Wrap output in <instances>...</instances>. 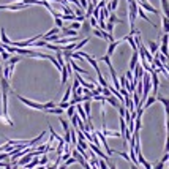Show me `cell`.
I'll return each instance as SVG.
<instances>
[{
	"label": "cell",
	"instance_id": "obj_46",
	"mask_svg": "<svg viewBox=\"0 0 169 169\" xmlns=\"http://www.w3.org/2000/svg\"><path fill=\"white\" fill-rule=\"evenodd\" d=\"M168 169H169V168H168Z\"/></svg>",
	"mask_w": 169,
	"mask_h": 169
},
{
	"label": "cell",
	"instance_id": "obj_23",
	"mask_svg": "<svg viewBox=\"0 0 169 169\" xmlns=\"http://www.w3.org/2000/svg\"><path fill=\"white\" fill-rule=\"evenodd\" d=\"M81 29H82V32L86 33V35L90 32V24H89V21H87V19L82 22V24H81Z\"/></svg>",
	"mask_w": 169,
	"mask_h": 169
},
{
	"label": "cell",
	"instance_id": "obj_16",
	"mask_svg": "<svg viewBox=\"0 0 169 169\" xmlns=\"http://www.w3.org/2000/svg\"><path fill=\"white\" fill-rule=\"evenodd\" d=\"M89 40H90L89 36H86V38H82V40H81L79 43H76V52H77V51H79V49H82L84 46H86L87 43H89Z\"/></svg>",
	"mask_w": 169,
	"mask_h": 169
},
{
	"label": "cell",
	"instance_id": "obj_11",
	"mask_svg": "<svg viewBox=\"0 0 169 169\" xmlns=\"http://www.w3.org/2000/svg\"><path fill=\"white\" fill-rule=\"evenodd\" d=\"M161 29H163V33H169V18L161 14Z\"/></svg>",
	"mask_w": 169,
	"mask_h": 169
},
{
	"label": "cell",
	"instance_id": "obj_25",
	"mask_svg": "<svg viewBox=\"0 0 169 169\" xmlns=\"http://www.w3.org/2000/svg\"><path fill=\"white\" fill-rule=\"evenodd\" d=\"M60 123H62V128H63V131H65V133H66V131H70V125H68V122H66L65 119H63V117H60Z\"/></svg>",
	"mask_w": 169,
	"mask_h": 169
},
{
	"label": "cell",
	"instance_id": "obj_28",
	"mask_svg": "<svg viewBox=\"0 0 169 169\" xmlns=\"http://www.w3.org/2000/svg\"><path fill=\"white\" fill-rule=\"evenodd\" d=\"M125 77H127V81H130V82H134V79H133V71H131V70H128V71L125 73Z\"/></svg>",
	"mask_w": 169,
	"mask_h": 169
},
{
	"label": "cell",
	"instance_id": "obj_5",
	"mask_svg": "<svg viewBox=\"0 0 169 169\" xmlns=\"http://www.w3.org/2000/svg\"><path fill=\"white\" fill-rule=\"evenodd\" d=\"M138 6H139V8H142L144 11H150V13H153V14H160V11H158L155 6H152L148 2H139V3H138Z\"/></svg>",
	"mask_w": 169,
	"mask_h": 169
},
{
	"label": "cell",
	"instance_id": "obj_21",
	"mask_svg": "<svg viewBox=\"0 0 169 169\" xmlns=\"http://www.w3.org/2000/svg\"><path fill=\"white\" fill-rule=\"evenodd\" d=\"M96 166H98V169H109L107 163L104 160H101V158H96Z\"/></svg>",
	"mask_w": 169,
	"mask_h": 169
},
{
	"label": "cell",
	"instance_id": "obj_29",
	"mask_svg": "<svg viewBox=\"0 0 169 169\" xmlns=\"http://www.w3.org/2000/svg\"><path fill=\"white\" fill-rule=\"evenodd\" d=\"M59 107L65 111V109H68V107H70V103H68V101H60V103H59Z\"/></svg>",
	"mask_w": 169,
	"mask_h": 169
},
{
	"label": "cell",
	"instance_id": "obj_40",
	"mask_svg": "<svg viewBox=\"0 0 169 169\" xmlns=\"http://www.w3.org/2000/svg\"><path fill=\"white\" fill-rule=\"evenodd\" d=\"M142 166H144L145 169H152V164H150V163H148V161H147V160H145V161H144V163H142Z\"/></svg>",
	"mask_w": 169,
	"mask_h": 169
},
{
	"label": "cell",
	"instance_id": "obj_31",
	"mask_svg": "<svg viewBox=\"0 0 169 169\" xmlns=\"http://www.w3.org/2000/svg\"><path fill=\"white\" fill-rule=\"evenodd\" d=\"M74 163H76V160H74L73 157H70V158H68V160H66V161H63V164H65L66 168H68V166H71V164H74Z\"/></svg>",
	"mask_w": 169,
	"mask_h": 169
},
{
	"label": "cell",
	"instance_id": "obj_44",
	"mask_svg": "<svg viewBox=\"0 0 169 169\" xmlns=\"http://www.w3.org/2000/svg\"><path fill=\"white\" fill-rule=\"evenodd\" d=\"M139 2H147V0H139Z\"/></svg>",
	"mask_w": 169,
	"mask_h": 169
},
{
	"label": "cell",
	"instance_id": "obj_4",
	"mask_svg": "<svg viewBox=\"0 0 169 169\" xmlns=\"http://www.w3.org/2000/svg\"><path fill=\"white\" fill-rule=\"evenodd\" d=\"M158 73H160V70L155 68L153 71L150 73V81H153V95L157 96V92H158V87H160V81H158Z\"/></svg>",
	"mask_w": 169,
	"mask_h": 169
},
{
	"label": "cell",
	"instance_id": "obj_9",
	"mask_svg": "<svg viewBox=\"0 0 169 169\" xmlns=\"http://www.w3.org/2000/svg\"><path fill=\"white\" fill-rule=\"evenodd\" d=\"M107 22H111V24H127V22L123 21V19H120V18H117L116 14H114V13H111L109 14V18H107Z\"/></svg>",
	"mask_w": 169,
	"mask_h": 169
},
{
	"label": "cell",
	"instance_id": "obj_1",
	"mask_svg": "<svg viewBox=\"0 0 169 169\" xmlns=\"http://www.w3.org/2000/svg\"><path fill=\"white\" fill-rule=\"evenodd\" d=\"M128 16H130V27L131 30H134L136 27H134V22H136V18H138V2L136 0H133V2L128 3Z\"/></svg>",
	"mask_w": 169,
	"mask_h": 169
},
{
	"label": "cell",
	"instance_id": "obj_34",
	"mask_svg": "<svg viewBox=\"0 0 169 169\" xmlns=\"http://www.w3.org/2000/svg\"><path fill=\"white\" fill-rule=\"evenodd\" d=\"M92 100H95V101H101V103H103V104L106 103V98H104L103 95H96V96H93Z\"/></svg>",
	"mask_w": 169,
	"mask_h": 169
},
{
	"label": "cell",
	"instance_id": "obj_8",
	"mask_svg": "<svg viewBox=\"0 0 169 169\" xmlns=\"http://www.w3.org/2000/svg\"><path fill=\"white\" fill-rule=\"evenodd\" d=\"M138 63H139V52H138V51H134L133 57H131V60H130V70H131V71L134 70V66H136Z\"/></svg>",
	"mask_w": 169,
	"mask_h": 169
},
{
	"label": "cell",
	"instance_id": "obj_12",
	"mask_svg": "<svg viewBox=\"0 0 169 169\" xmlns=\"http://www.w3.org/2000/svg\"><path fill=\"white\" fill-rule=\"evenodd\" d=\"M106 101H107V103H109V104H111V106H114V107H117V109H119V107L122 106V104L119 103V100H117V98H116V96H114V95H111V96H107V98H106Z\"/></svg>",
	"mask_w": 169,
	"mask_h": 169
},
{
	"label": "cell",
	"instance_id": "obj_6",
	"mask_svg": "<svg viewBox=\"0 0 169 169\" xmlns=\"http://www.w3.org/2000/svg\"><path fill=\"white\" fill-rule=\"evenodd\" d=\"M32 158H33V153L30 152V153H27V155H24V157H21V160L16 161V164H18V166H22V168H24L27 163H30V161H32Z\"/></svg>",
	"mask_w": 169,
	"mask_h": 169
},
{
	"label": "cell",
	"instance_id": "obj_15",
	"mask_svg": "<svg viewBox=\"0 0 169 169\" xmlns=\"http://www.w3.org/2000/svg\"><path fill=\"white\" fill-rule=\"evenodd\" d=\"M38 161H40V158H38V157H33V158H32V161H30V163H27L24 168H27V169H33V168L38 166Z\"/></svg>",
	"mask_w": 169,
	"mask_h": 169
},
{
	"label": "cell",
	"instance_id": "obj_38",
	"mask_svg": "<svg viewBox=\"0 0 169 169\" xmlns=\"http://www.w3.org/2000/svg\"><path fill=\"white\" fill-rule=\"evenodd\" d=\"M125 112H127V109H125L123 106H120V107H119V114H120V117H125Z\"/></svg>",
	"mask_w": 169,
	"mask_h": 169
},
{
	"label": "cell",
	"instance_id": "obj_30",
	"mask_svg": "<svg viewBox=\"0 0 169 169\" xmlns=\"http://www.w3.org/2000/svg\"><path fill=\"white\" fill-rule=\"evenodd\" d=\"M101 95H103L104 98H107V96H111V95H112V93H111V90L107 89V87H104V89L101 90Z\"/></svg>",
	"mask_w": 169,
	"mask_h": 169
},
{
	"label": "cell",
	"instance_id": "obj_27",
	"mask_svg": "<svg viewBox=\"0 0 169 169\" xmlns=\"http://www.w3.org/2000/svg\"><path fill=\"white\" fill-rule=\"evenodd\" d=\"M68 29H71V30H76V32H77V30H79V29H81V22H77V21H74V22H71V25H70V27H68Z\"/></svg>",
	"mask_w": 169,
	"mask_h": 169
},
{
	"label": "cell",
	"instance_id": "obj_36",
	"mask_svg": "<svg viewBox=\"0 0 169 169\" xmlns=\"http://www.w3.org/2000/svg\"><path fill=\"white\" fill-rule=\"evenodd\" d=\"M153 169H164V163L163 161H158V163L153 166Z\"/></svg>",
	"mask_w": 169,
	"mask_h": 169
},
{
	"label": "cell",
	"instance_id": "obj_20",
	"mask_svg": "<svg viewBox=\"0 0 169 169\" xmlns=\"http://www.w3.org/2000/svg\"><path fill=\"white\" fill-rule=\"evenodd\" d=\"M84 112H86L87 119H90V101H84V106H82Z\"/></svg>",
	"mask_w": 169,
	"mask_h": 169
},
{
	"label": "cell",
	"instance_id": "obj_43",
	"mask_svg": "<svg viewBox=\"0 0 169 169\" xmlns=\"http://www.w3.org/2000/svg\"><path fill=\"white\" fill-rule=\"evenodd\" d=\"M131 169H138V166H134V164H131Z\"/></svg>",
	"mask_w": 169,
	"mask_h": 169
},
{
	"label": "cell",
	"instance_id": "obj_10",
	"mask_svg": "<svg viewBox=\"0 0 169 169\" xmlns=\"http://www.w3.org/2000/svg\"><path fill=\"white\" fill-rule=\"evenodd\" d=\"M119 44H122V41H120V40H117V41L109 43V46H107V54H106V55H109V57L112 55V54H114V51H116V48H117Z\"/></svg>",
	"mask_w": 169,
	"mask_h": 169
},
{
	"label": "cell",
	"instance_id": "obj_41",
	"mask_svg": "<svg viewBox=\"0 0 169 169\" xmlns=\"http://www.w3.org/2000/svg\"><path fill=\"white\" fill-rule=\"evenodd\" d=\"M57 169H68V168H66L65 164H62V166H59V168H57Z\"/></svg>",
	"mask_w": 169,
	"mask_h": 169
},
{
	"label": "cell",
	"instance_id": "obj_32",
	"mask_svg": "<svg viewBox=\"0 0 169 169\" xmlns=\"http://www.w3.org/2000/svg\"><path fill=\"white\" fill-rule=\"evenodd\" d=\"M74 112H76V107H74V106H70L68 109H66V114H68V117L74 116Z\"/></svg>",
	"mask_w": 169,
	"mask_h": 169
},
{
	"label": "cell",
	"instance_id": "obj_37",
	"mask_svg": "<svg viewBox=\"0 0 169 169\" xmlns=\"http://www.w3.org/2000/svg\"><path fill=\"white\" fill-rule=\"evenodd\" d=\"M10 57H11V55H10V54L6 52V51H3V52H2V60H5V62H6V60H8Z\"/></svg>",
	"mask_w": 169,
	"mask_h": 169
},
{
	"label": "cell",
	"instance_id": "obj_2",
	"mask_svg": "<svg viewBox=\"0 0 169 169\" xmlns=\"http://www.w3.org/2000/svg\"><path fill=\"white\" fill-rule=\"evenodd\" d=\"M16 96H18V100L21 101V103H24L25 106H29V107H32V109H38V111H44V104H41V103H35V101H30V100H27V98L24 96H21V95H18L16 93Z\"/></svg>",
	"mask_w": 169,
	"mask_h": 169
},
{
	"label": "cell",
	"instance_id": "obj_45",
	"mask_svg": "<svg viewBox=\"0 0 169 169\" xmlns=\"http://www.w3.org/2000/svg\"><path fill=\"white\" fill-rule=\"evenodd\" d=\"M0 70H2V66H0Z\"/></svg>",
	"mask_w": 169,
	"mask_h": 169
},
{
	"label": "cell",
	"instance_id": "obj_33",
	"mask_svg": "<svg viewBox=\"0 0 169 169\" xmlns=\"http://www.w3.org/2000/svg\"><path fill=\"white\" fill-rule=\"evenodd\" d=\"M54 19H55V27H57V29H62V27H63V21H62V19H60V18H54Z\"/></svg>",
	"mask_w": 169,
	"mask_h": 169
},
{
	"label": "cell",
	"instance_id": "obj_13",
	"mask_svg": "<svg viewBox=\"0 0 169 169\" xmlns=\"http://www.w3.org/2000/svg\"><path fill=\"white\" fill-rule=\"evenodd\" d=\"M155 101H157V96H155V95H152V96H147V100L144 101L142 107H144V109H148V107H150L152 104L155 103Z\"/></svg>",
	"mask_w": 169,
	"mask_h": 169
},
{
	"label": "cell",
	"instance_id": "obj_24",
	"mask_svg": "<svg viewBox=\"0 0 169 169\" xmlns=\"http://www.w3.org/2000/svg\"><path fill=\"white\" fill-rule=\"evenodd\" d=\"M19 60H22L19 55H16V57H10V59L6 60V63H8V65H16V63H18Z\"/></svg>",
	"mask_w": 169,
	"mask_h": 169
},
{
	"label": "cell",
	"instance_id": "obj_19",
	"mask_svg": "<svg viewBox=\"0 0 169 169\" xmlns=\"http://www.w3.org/2000/svg\"><path fill=\"white\" fill-rule=\"evenodd\" d=\"M2 44H11V40H8V36H6V33H5V29H2Z\"/></svg>",
	"mask_w": 169,
	"mask_h": 169
},
{
	"label": "cell",
	"instance_id": "obj_42",
	"mask_svg": "<svg viewBox=\"0 0 169 169\" xmlns=\"http://www.w3.org/2000/svg\"><path fill=\"white\" fill-rule=\"evenodd\" d=\"M33 169H46V166H40L38 164V168H33Z\"/></svg>",
	"mask_w": 169,
	"mask_h": 169
},
{
	"label": "cell",
	"instance_id": "obj_3",
	"mask_svg": "<svg viewBox=\"0 0 169 169\" xmlns=\"http://www.w3.org/2000/svg\"><path fill=\"white\" fill-rule=\"evenodd\" d=\"M29 5L22 2H18V3H11V5H0V10H10V11H19V10H25Z\"/></svg>",
	"mask_w": 169,
	"mask_h": 169
},
{
	"label": "cell",
	"instance_id": "obj_7",
	"mask_svg": "<svg viewBox=\"0 0 169 169\" xmlns=\"http://www.w3.org/2000/svg\"><path fill=\"white\" fill-rule=\"evenodd\" d=\"M60 32H62V38H65V36H77L76 30H71V29H68V27H62Z\"/></svg>",
	"mask_w": 169,
	"mask_h": 169
},
{
	"label": "cell",
	"instance_id": "obj_18",
	"mask_svg": "<svg viewBox=\"0 0 169 169\" xmlns=\"http://www.w3.org/2000/svg\"><path fill=\"white\" fill-rule=\"evenodd\" d=\"M106 6L109 8V11H114V10H117V6H119V0H111L109 3H106Z\"/></svg>",
	"mask_w": 169,
	"mask_h": 169
},
{
	"label": "cell",
	"instance_id": "obj_14",
	"mask_svg": "<svg viewBox=\"0 0 169 169\" xmlns=\"http://www.w3.org/2000/svg\"><path fill=\"white\" fill-rule=\"evenodd\" d=\"M60 73H62V79H60V84H62V86H65L66 81H68V71H66V65H63V68L60 70Z\"/></svg>",
	"mask_w": 169,
	"mask_h": 169
},
{
	"label": "cell",
	"instance_id": "obj_17",
	"mask_svg": "<svg viewBox=\"0 0 169 169\" xmlns=\"http://www.w3.org/2000/svg\"><path fill=\"white\" fill-rule=\"evenodd\" d=\"M158 43H155V41H148V49H150V54H157L158 52Z\"/></svg>",
	"mask_w": 169,
	"mask_h": 169
},
{
	"label": "cell",
	"instance_id": "obj_35",
	"mask_svg": "<svg viewBox=\"0 0 169 169\" xmlns=\"http://www.w3.org/2000/svg\"><path fill=\"white\" fill-rule=\"evenodd\" d=\"M52 107H55V103H54V101H49V103H44V111H46V109H52Z\"/></svg>",
	"mask_w": 169,
	"mask_h": 169
},
{
	"label": "cell",
	"instance_id": "obj_39",
	"mask_svg": "<svg viewBox=\"0 0 169 169\" xmlns=\"http://www.w3.org/2000/svg\"><path fill=\"white\" fill-rule=\"evenodd\" d=\"M160 161H163V163H164V164H166V163H168V161H169V153H164V155H163V158H161V160H160Z\"/></svg>",
	"mask_w": 169,
	"mask_h": 169
},
{
	"label": "cell",
	"instance_id": "obj_26",
	"mask_svg": "<svg viewBox=\"0 0 169 169\" xmlns=\"http://www.w3.org/2000/svg\"><path fill=\"white\" fill-rule=\"evenodd\" d=\"M48 161H49V158H48V155L46 153H43V157L40 158V161H38V164L40 166H46V164H48Z\"/></svg>",
	"mask_w": 169,
	"mask_h": 169
},
{
	"label": "cell",
	"instance_id": "obj_22",
	"mask_svg": "<svg viewBox=\"0 0 169 169\" xmlns=\"http://www.w3.org/2000/svg\"><path fill=\"white\" fill-rule=\"evenodd\" d=\"M60 32V29H57V27H54V29H51L48 33H44L43 35V38H48V36H54V35H57V33Z\"/></svg>",
	"mask_w": 169,
	"mask_h": 169
}]
</instances>
